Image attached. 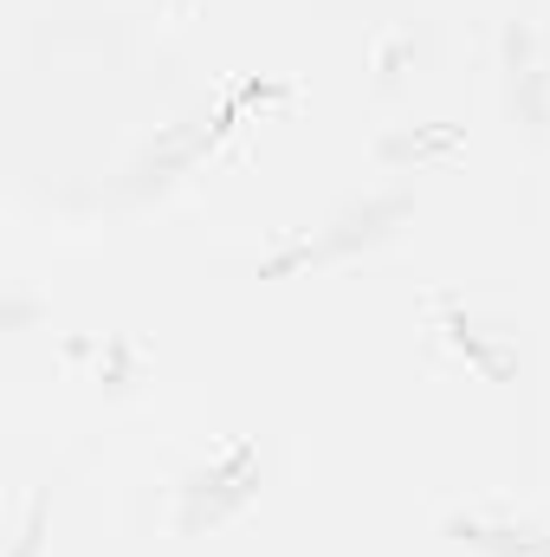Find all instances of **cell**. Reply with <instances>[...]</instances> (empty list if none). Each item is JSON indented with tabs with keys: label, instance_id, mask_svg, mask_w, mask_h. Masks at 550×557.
<instances>
[{
	"label": "cell",
	"instance_id": "1",
	"mask_svg": "<svg viewBox=\"0 0 550 557\" xmlns=\"http://www.w3.org/2000/svg\"><path fill=\"white\" fill-rule=\"evenodd\" d=\"M409 214V201L402 195H383V201H370V208H350L324 240H304V247H291V253H278L266 260V273H298V267H324V260H337V253H350V247H363V240H376L389 221H402Z\"/></svg>",
	"mask_w": 550,
	"mask_h": 557
},
{
	"label": "cell",
	"instance_id": "2",
	"mask_svg": "<svg viewBox=\"0 0 550 557\" xmlns=\"http://www.w3.org/2000/svg\"><path fill=\"white\" fill-rule=\"evenodd\" d=\"M453 539L479 545V552H499V557H550L545 532H525V525H486V519H447Z\"/></svg>",
	"mask_w": 550,
	"mask_h": 557
},
{
	"label": "cell",
	"instance_id": "3",
	"mask_svg": "<svg viewBox=\"0 0 550 557\" xmlns=\"http://www.w3.org/2000/svg\"><path fill=\"white\" fill-rule=\"evenodd\" d=\"M427 311H434V331H453V344L466 350V363H473L479 376H492V383H499V376H512L505 350H486V344H479V337L466 331V318H460V305H453L447 292H434V298H427Z\"/></svg>",
	"mask_w": 550,
	"mask_h": 557
}]
</instances>
